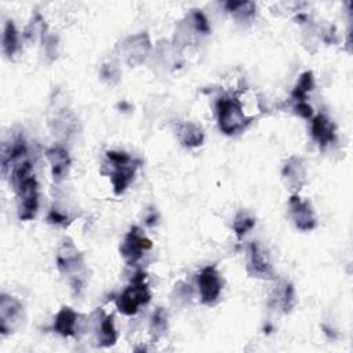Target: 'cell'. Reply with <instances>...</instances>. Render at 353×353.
<instances>
[{
	"label": "cell",
	"mask_w": 353,
	"mask_h": 353,
	"mask_svg": "<svg viewBox=\"0 0 353 353\" xmlns=\"http://www.w3.org/2000/svg\"><path fill=\"white\" fill-rule=\"evenodd\" d=\"M294 110L298 116H301L302 119H310L313 116V109L312 106L306 102V101H301V102H295Z\"/></svg>",
	"instance_id": "cell-26"
},
{
	"label": "cell",
	"mask_w": 353,
	"mask_h": 353,
	"mask_svg": "<svg viewBox=\"0 0 353 353\" xmlns=\"http://www.w3.org/2000/svg\"><path fill=\"white\" fill-rule=\"evenodd\" d=\"M152 240H149L139 228L132 226L120 245V254L128 265H134L142 258L145 251L152 248Z\"/></svg>",
	"instance_id": "cell-5"
},
{
	"label": "cell",
	"mask_w": 353,
	"mask_h": 353,
	"mask_svg": "<svg viewBox=\"0 0 353 353\" xmlns=\"http://www.w3.org/2000/svg\"><path fill=\"white\" fill-rule=\"evenodd\" d=\"M225 8L234 17H237L240 19H247V18H251L255 12V3L229 0L225 3Z\"/></svg>",
	"instance_id": "cell-22"
},
{
	"label": "cell",
	"mask_w": 353,
	"mask_h": 353,
	"mask_svg": "<svg viewBox=\"0 0 353 353\" xmlns=\"http://www.w3.org/2000/svg\"><path fill=\"white\" fill-rule=\"evenodd\" d=\"M200 298L204 305H214L222 291V277L214 265H208L201 269L197 277Z\"/></svg>",
	"instance_id": "cell-7"
},
{
	"label": "cell",
	"mask_w": 353,
	"mask_h": 353,
	"mask_svg": "<svg viewBox=\"0 0 353 353\" xmlns=\"http://www.w3.org/2000/svg\"><path fill=\"white\" fill-rule=\"evenodd\" d=\"M255 226V219L247 212H239L233 221V230L237 239H243L245 233H248Z\"/></svg>",
	"instance_id": "cell-23"
},
{
	"label": "cell",
	"mask_w": 353,
	"mask_h": 353,
	"mask_svg": "<svg viewBox=\"0 0 353 353\" xmlns=\"http://www.w3.org/2000/svg\"><path fill=\"white\" fill-rule=\"evenodd\" d=\"M150 301V291L146 284V273L139 270L131 279V284L116 298V306L120 313L132 316L139 310V306Z\"/></svg>",
	"instance_id": "cell-3"
},
{
	"label": "cell",
	"mask_w": 353,
	"mask_h": 353,
	"mask_svg": "<svg viewBox=\"0 0 353 353\" xmlns=\"http://www.w3.org/2000/svg\"><path fill=\"white\" fill-rule=\"evenodd\" d=\"M272 301H274L276 305H279V307L284 313H290L296 305V295H295L294 285L288 281H283L281 284H279L273 291Z\"/></svg>",
	"instance_id": "cell-17"
},
{
	"label": "cell",
	"mask_w": 353,
	"mask_h": 353,
	"mask_svg": "<svg viewBox=\"0 0 353 353\" xmlns=\"http://www.w3.org/2000/svg\"><path fill=\"white\" fill-rule=\"evenodd\" d=\"M84 258L70 239H63L57 251V268L62 274H76L83 269Z\"/></svg>",
	"instance_id": "cell-10"
},
{
	"label": "cell",
	"mask_w": 353,
	"mask_h": 353,
	"mask_svg": "<svg viewBox=\"0 0 353 353\" xmlns=\"http://www.w3.org/2000/svg\"><path fill=\"white\" fill-rule=\"evenodd\" d=\"M288 208L294 225L299 230L306 232L316 226V214L309 200H303L298 194H292L288 201Z\"/></svg>",
	"instance_id": "cell-11"
},
{
	"label": "cell",
	"mask_w": 353,
	"mask_h": 353,
	"mask_svg": "<svg viewBox=\"0 0 353 353\" xmlns=\"http://www.w3.org/2000/svg\"><path fill=\"white\" fill-rule=\"evenodd\" d=\"M176 135H178V139L181 141V143L183 146H188V148L200 146L204 141L203 128L199 124L193 123V121L181 123L176 127Z\"/></svg>",
	"instance_id": "cell-16"
},
{
	"label": "cell",
	"mask_w": 353,
	"mask_h": 353,
	"mask_svg": "<svg viewBox=\"0 0 353 353\" xmlns=\"http://www.w3.org/2000/svg\"><path fill=\"white\" fill-rule=\"evenodd\" d=\"M106 159L112 168L109 175L113 185V192L114 194L119 196L124 193L128 185L132 182L135 171L139 167V161L132 159L125 152H116V150H108Z\"/></svg>",
	"instance_id": "cell-4"
},
{
	"label": "cell",
	"mask_w": 353,
	"mask_h": 353,
	"mask_svg": "<svg viewBox=\"0 0 353 353\" xmlns=\"http://www.w3.org/2000/svg\"><path fill=\"white\" fill-rule=\"evenodd\" d=\"M47 221L52 225H57V226H68L69 222H70V218L68 214L62 212L59 208L57 207H52L48 212V216H47Z\"/></svg>",
	"instance_id": "cell-25"
},
{
	"label": "cell",
	"mask_w": 353,
	"mask_h": 353,
	"mask_svg": "<svg viewBox=\"0 0 353 353\" xmlns=\"http://www.w3.org/2000/svg\"><path fill=\"white\" fill-rule=\"evenodd\" d=\"M117 341V332L113 321V314L103 316L98 327V343L101 346H113Z\"/></svg>",
	"instance_id": "cell-18"
},
{
	"label": "cell",
	"mask_w": 353,
	"mask_h": 353,
	"mask_svg": "<svg viewBox=\"0 0 353 353\" xmlns=\"http://www.w3.org/2000/svg\"><path fill=\"white\" fill-rule=\"evenodd\" d=\"M283 178L292 192H299L306 182V168L302 159L291 156L283 167Z\"/></svg>",
	"instance_id": "cell-13"
},
{
	"label": "cell",
	"mask_w": 353,
	"mask_h": 353,
	"mask_svg": "<svg viewBox=\"0 0 353 353\" xmlns=\"http://www.w3.org/2000/svg\"><path fill=\"white\" fill-rule=\"evenodd\" d=\"M11 183L18 197L19 219L29 221L34 218L39 207V185L29 160H23L12 167Z\"/></svg>",
	"instance_id": "cell-1"
},
{
	"label": "cell",
	"mask_w": 353,
	"mask_h": 353,
	"mask_svg": "<svg viewBox=\"0 0 353 353\" xmlns=\"http://www.w3.org/2000/svg\"><path fill=\"white\" fill-rule=\"evenodd\" d=\"M310 131L313 139L321 148L330 145L335 139V125L324 113H319L312 119Z\"/></svg>",
	"instance_id": "cell-14"
},
{
	"label": "cell",
	"mask_w": 353,
	"mask_h": 353,
	"mask_svg": "<svg viewBox=\"0 0 353 353\" xmlns=\"http://www.w3.org/2000/svg\"><path fill=\"white\" fill-rule=\"evenodd\" d=\"M156 222H157V214L154 211H152L150 215L146 216V225L153 226V225H156Z\"/></svg>",
	"instance_id": "cell-28"
},
{
	"label": "cell",
	"mask_w": 353,
	"mask_h": 353,
	"mask_svg": "<svg viewBox=\"0 0 353 353\" xmlns=\"http://www.w3.org/2000/svg\"><path fill=\"white\" fill-rule=\"evenodd\" d=\"M168 328V314L165 309L157 307L150 319V334L154 338H160L167 332Z\"/></svg>",
	"instance_id": "cell-21"
},
{
	"label": "cell",
	"mask_w": 353,
	"mask_h": 353,
	"mask_svg": "<svg viewBox=\"0 0 353 353\" xmlns=\"http://www.w3.org/2000/svg\"><path fill=\"white\" fill-rule=\"evenodd\" d=\"M46 154L51 165V176L54 182H62L66 178L70 168V157L68 150L63 146L57 145L50 148Z\"/></svg>",
	"instance_id": "cell-12"
},
{
	"label": "cell",
	"mask_w": 353,
	"mask_h": 353,
	"mask_svg": "<svg viewBox=\"0 0 353 353\" xmlns=\"http://www.w3.org/2000/svg\"><path fill=\"white\" fill-rule=\"evenodd\" d=\"M189 21L197 34H208L211 28L207 17L200 10H193L189 15Z\"/></svg>",
	"instance_id": "cell-24"
},
{
	"label": "cell",
	"mask_w": 353,
	"mask_h": 353,
	"mask_svg": "<svg viewBox=\"0 0 353 353\" xmlns=\"http://www.w3.org/2000/svg\"><path fill=\"white\" fill-rule=\"evenodd\" d=\"M247 270L252 277L273 279L274 270L263 247L258 241H252L247 247Z\"/></svg>",
	"instance_id": "cell-8"
},
{
	"label": "cell",
	"mask_w": 353,
	"mask_h": 353,
	"mask_svg": "<svg viewBox=\"0 0 353 353\" xmlns=\"http://www.w3.org/2000/svg\"><path fill=\"white\" fill-rule=\"evenodd\" d=\"M102 77H105V79H113V77L117 79L119 77L117 68L113 66V65H105L102 68Z\"/></svg>",
	"instance_id": "cell-27"
},
{
	"label": "cell",
	"mask_w": 353,
	"mask_h": 353,
	"mask_svg": "<svg viewBox=\"0 0 353 353\" xmlns=\"http://www.w3.org/2000/svg\"><path fill=\"white\" fill-rule=\"evenodd\" d=\"M313 87H314V77H313V73H312L310 70L303 72V73L299 76V79H298V81H296L294 90H292V92H291L292 99H294L295 102L305 101L307 92H310V91L313 90Z\"/></svg>",
	"instance_id": "cell-19"
},
{
	"label": "cell",
	"mask_w": 353,
	"mask_h": 353,
	"mask_svg": "<svg viewBox=\"0 0 353 353\" xmlns=\"http://www.w3.org/2000/svg\"><path fill=\"white\" fill-rule=\"evenodd\" d=\"M19 48V37L12 21H7L3 32V50L7 57H12Z\"/></svg>",
	"instance_id": "cell-20"
},
{
	"label": "cell",
	"mask_w": 353,
	"mask_h": 353,
	"mask_svg": "<svg viewBox=\"0 0 353 353\" xmlns=\"http://www.w3.org/2000/svg\"><path fill=\"white\" fill-rule=\"evenodd\" d=\"M79 314L69 306L61 307L54 320V331L62 336H73L76 334Z\"/></svg>",
	"instance_id": "cell-15"
},
{
	"label": "cell",
	"mask_w": 353,
	"mask_h": 353,
	"mask_svg": "<svg viewBox=\"0 0 353 353\" xmlns=\"http://www.w3.org/2000/svg\"><path fill=\"white\" fill-rule=\"evenodd\" d=\"M23 306L15 296L1 294L0 296V332L3 335L14 332L22 323Z\"/></svg>",
	"instance_id": "cell-6"
},
{
	"label": "cell",
	"mask_w": 353,
	"mask_h": 353,
	"mask_svg": "<svg viewBox=\"0 0 353 353\" xmlns=\"http://www.w3.org/2000/svg\"><path fill=\"white\" fill-rule=\"evenodd\" d=\"M152 48L150 44V39L148 36V33L142 32L134 36L127 37L123 44H121V55L124 58V61L131 65H139L145 61V58L149 55Z\"/></svg>",
	"instance_id": "cell-9"
},
{
	"label": "cell",
	"mask_w": 353,
	"mask_h": 353,
	"mask_svg": "<svg viewBox=\"0 0 353 353\" xmlns=\"http://www.w3.org/2000/svg\"><path fill=\"white\" fill-rule=\"evenodd\" d=\"M215 106L219 130L226 135L243 131L251 121V119L244 114L240 101L234 97H219Z\"/></svg>",
	"instance_id": "cell-2"
}]
</instances>
